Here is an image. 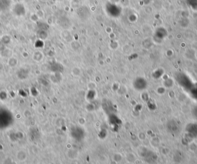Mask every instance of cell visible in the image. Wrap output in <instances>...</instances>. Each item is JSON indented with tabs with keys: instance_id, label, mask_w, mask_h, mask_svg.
<instances>
[{
	"instance_id": "1",
	"label": "cell",
	"mask_w": 197,
	"mask_h": 164,
	"mask_svg": "<svg viewBox=\"0 0 197 164\" xmlns=\"http://www.w3.org/2000/svg\"><path fill=\"white\" fill-rule=\"evenodd\" d=\"M175 78L179 85L187 91H189L194 85L190 78L184 73L179 72L176 73Z\"/></svg>"
},
{
	"instance_id": "2",
	"label": "cell",
	"mask_w": 197,
	"mask_h": 164,
	"mask_svg": "<svg viewBox=\"0 0 197 164\" xmlns=\"http://www.w3.org/2000/svg\"><path fill=\"white\" fill-rule=\"evenodd\" d=\"M187 131L192 136H197V125L195 124H190L187 128Z\"/></svg>"
},
{
	"instance_id": "3",
	"label": "cell",
	"mask_w": 197,
	"mask_h": 164,
	"mask_svg": "<svg viewBox=\"0 0 197 164\" xmlns=\"http://www.w3.org/2000/svg\"><path fill=\"white\" fill-rule=\"evenodd\" d=\"M190 96L195 100H197V83H194L192 87L189 90Z\"/></svg>"
},
{
	"instance_id": "4",
	"label": "cell",
	"mask_w": 197,
	"mask_h": 164,
	"mask_svg": "<svg viewBox=\"0 0 197 164\" xmlns=\"http://www.w3.org/2000/svg\"><path fill=\"white\" fill-rule=\"evenodd\" d=\"M10 5V0H0V10H3L7 9Z\"/></svg>"
},
{
	"instance_id": "5",
	"label": "cell",
	"mask_w": 197,
	"mask_h": 164,
	"mask_svg": "<svg viewBox=\"0 0 197 164\" xmlns=\"http://www.w3.org/2000/svg\"><path fill=\"white\" fill-rule=\"evenodd\" d=\"M16 158L20 161H24L26 159V154L24 151H20L17 153Z\"/></svg>"
},
{
	"instance_id": "6",
	"label": "cell",
	"mask_w": 197,
	"mask_h": 164,
	"mask_svg": "<svg viewBox=\"0 0 197 164\" xmlns=\"http://www.w3.org/2000/svg\"><path fill=\"white\" fill-rule=\"evenodd\" d=\"M193 113H194V115L197 117V106H195V107L193 109Z\"/></svg>"
},
{
	"instance_id": "7",
	"label": "cell",
	"mask_w": 197,
	"mask_h": 164,
	"mask_svg": "<svg viewBox=\"0 0 197 164\" xmlns=\"http://www.w3.org/2000/svg\"><path fill=\"white\" fill-rule=\"evenodd\" d=\"M173 164H179V163H173Z\"/></svg>"
}]
</instances>
